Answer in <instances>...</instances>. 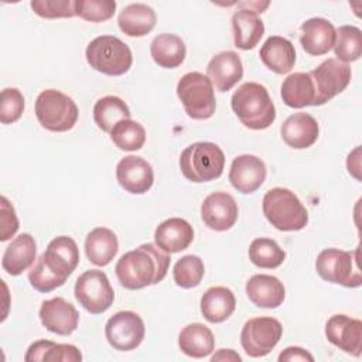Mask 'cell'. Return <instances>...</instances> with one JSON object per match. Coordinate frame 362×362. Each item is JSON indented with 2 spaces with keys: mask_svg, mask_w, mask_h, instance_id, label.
Returning <instances> with one entry per match:
<instances>
[{
  "mask_svg": "<svg viewBox=\"0 0 362 362\" xmlns=\"http://www.w3.org/2000/svg\"><path fill=\"white\" fill-rule=\"evenodd\" d=\"M170 260V255L157 245L143 243L120 256L115 273L124 288L139 290L160 283L167 274Z\"/></svg>",
  "mask_w": 362,
  "mask_h": 362,
  "instance_id": "obj_1",
  "label": "cell"
},
{
  "mask_svg": "<svg viewBox=\"0 0 362 362\" xmlns=\"http://www.w3.org/2000/svg\"><path fill=\"white\" fill-rule=\"evenodd\" d=\"M230 106L238 119L252 130L267 129L276 119V107L267 89L257 82L240 85L232 95Z\"/></svg>",
  "mask_w": 362,
  "mask_h": 362,
  "instance_id": "obj_2",
  "label": "cell"
},
{
  "mask_svg": "<svg viewBox=\"0 0 362 362\" xmlns=\"http://www.w3.org/2000/svg\"><path fill=\"white\" fill-rule=\"evenodd\" d=\"M263 214L279 230H301L308 223V212L298 197L281 187L269 189L263 197Z\"/></svg>",
  "mask_w": 362,
  "mask_h": 362,
  "instance_id": "obj_3",
  "label": "cell"
},
{
  "mask_svg": "<svg viewBox=\"0 0 362 362\" xmlns=\"http://www.w3.org/2000/svg\"><path fill=\"white\" fill-rule=\"evenodd\" d=\"M225 154L211 141H197L185 147L180 156L182 175L192 182H208L222 175Z\"/></svg>",
  "mask_w": 362,
  "mask_h": 362,
  "instance_id": "obj_4",
  "label": "cell"
},
{
  "mask_svg": "<svg viewBox=\"0 0 362 362\" xmlns=\"http://www.w3.org/2000/svg\"><path fill=\"white\" fill-rule=\"evenodd\" d=\"M85 57L90 68L109 76L126 74L133 64L130 48L115 35L93 38L86 47Z\"/></svg>",
  "mask_w": 362,
  "mask_h": 362,
  "instance_id": "obj_5",
  "label": "cell"
},
{
  "mask_svg": "<svg viewBox=\"0 0 362 362\" xmlns=\"http://www.w3.org/2000/svg\"><path fill=\"white\" fill-rule=\"evenodd\" d=\"M35 116L44 129L62 133L76 124L79 110L68 95L57 89H45L37 96Z\"/></svg>",
  "mask_w": 362,
  "mask_h": 362,
  "instance_id": "obj_6",
  "label": "cell"
},
{
  "mask_svg": "<svg viewBox=\"0 0 362 362\" xmlns=\"http://www.w3.org/2000/svg\"><path fill=\"white\" fill-rule=\"evenodd\" d=\"M177 96L185 113L195 120L209 119L216 109L214 86L201 72H188L177 83Z\"/></svg>",
  "mask_w": 362,
  "mask_h": 362,
  "instance_id": "obj_7",
  "label": "cell"
},
{
  "mask_svg": "<svg viewBox=\"0 0 362 362\" xmlns=\"http://www.w3.org/2000/svg\"><path fill=\"white\" fill-rule=\"evenodd\" d=\"M358 253L328 247L320 252L315 260V270L321 279L345 287H359L362 283L358 266Z\"/></svg>",
  "mask_w": 362,
  "mask_h": 362,
  "instance_id": "obj_8",
  "label": "cell"
},
{
  "mask_svg": "<svg viewBox=\"0 0 362 362\" xmlns=\"http://www.w3.org/2000/svg\"><path fill=\"white\" fill-rule=\"evenodd\" d=\"M75 298L88 313L102 314L110 308L115 300V291L107 276L98 269L83 272L75 283Z\"/></svg>",
  "mask_w": 362,
  "mask_h": 362,
  "instance_id": "obj_9",
  "label": "cell"
},
{
  "mask_svg": "<svg viewBox=\"0 0 362 362\" xmlns=\"http://www.w3.org/2000/svg\"><path fill=\"white\" fill-rule=\"evenodd\" d=\"M281 334L280 321L273 317H256L245 322L240 332V344L249 356L260 358L274 349Z\"/></svg>",
  "mask_w": 362,
  "mask_h": 362,
  "instance_id": "obj_10",
  "label": "cell"
},
{
  "mask_svg": "<svg viewBox=\"0 0 362 362\" xmlns=\"http://www.w3.org/2000/svg\"><path fill=\"white\" fill-rule=\"evenodd\" d=\"M144 334V322L134 311H119L105 325L106 339L117 351L136 349L143 342Z\"/></svg>",
  "mask_w": 362,
  "mask_h": 362,
  "instance_id": "obj_11",
  "label": "cell"
},
{
  "mask_svg": "<svg viewBox=\"0 0 362 362\" xmlns=\"http://www.w3.org/2000/svg\"><path fill=\"white\" fill-rule=\"evenodd\" d=\"M310 75L315 85L318 106H321L341 93L349 85L352 72L349 65L338 59L328 58L313 69Z\"/></svg>",
  "mask_w": 362,
  "mask_h": 362,
  "instance_id": "obj_12",
  "label": "cell"
},
{
  "mask_svg": "<svg viewBox=\"0 0 362 362\" xmlns=\"http://www.w3.org/2000/svg\"><path fill=\"white\" fill-rule=\"evenodd\" d=\"M201 216L204 223L216 232L230 229L239 216L235 198L223 191L209 194L201 205Z\"/></svg>",
  "mask_w": 362,
  "mask_h": 362,
  "instance_id": "obj_13",
  "label": "cell"
},
{
  "mask_svg": "<svg viewBox=\"0 0 362 362\" xmlns=\"http://www.w3.org/2000/svg\"><path fill=\"white\" fill-rule=\"evenodd\" d=\"M327 339L341 351L359 356L362 351V322L345 314L329 317L325 324Z\"/></svg>",
  "mask_w": 362,
  "mask_h": 362,
  "instance_id": "obj_14",
  "label": "cell"
},
{
  "mask_svg": "<svg viewBox=\"0 0 362 362\" xmlns=\"http://www.w3.org/2000/svg\"><path fill=\"white\" fill-rule=\"evenodd\" d=\"M38 315L41 324L57 335H71L79 322V313L62 297L42 301Z\"/></svg>",
  "mask_w": 362,
  "mask_h": 362,
  "instance_id": "obj_15",
  "label": "cell"
},
{
  "mask_svg": "<svg viewBox=\"0 0 362 362\" xmlns=\"http://www.w3.org/2000/svg\"><path fill=\"white\" fill-rule=\"evenodd\" d=\"M266 164L252 154H242L233 158L229 170V182L242 194L257 191L266 180Z\"/></svg>",
  "mask_w": 362,
  "mask_h": 362,
  "instance_id": "obj_16",
  "label": "cell"
},
{
  "mask_svg": "<svg viewBox=\"0 0 362 362\" xmlns=\"http://www.w3.org/2000/svg\"><path fill=\"white\" fill-rule=\"evenodd\" d=\"M119 185L130 194H144L154 182L153 167L139 156H126L116 165Z\"/></svg>",
  "mask_w": 362,
  "mask_h": 362,
  "instance_id": "obj_17",
  "label": "cell"
},
{
  "mask_svg": "<svg viewBox=\"0 0 362 362\" xmlns=\"http://www.w3.org/2000/svg\"><path fill=\"white\" fill-rule=\"evenodd\" d=\"M47 267L62 279H68L79 263V249L69 236L54 238L41 255Z\"/></svg>",
  "mask_w": 362,
  "mask_h": 362,
  "instance_id": "obj_18",
  "label": "cell"
},
{
  "mask_svg": "<svg viewBox=\"0 0 362 362\" xmlns=\"http://www.w3.org/2000/svg\"><path fill=\"white\" fill-rule=\"evenodd\" d=\"M206 76L216 90H230L243 76V65L240 57L235 51H222L216 54L208 62Z\"/></svg>",
  "mask_w": 362,
  "mask_h": 362,
  "instance_id": "obj_19",
  "label": "cell"
},
{
  "mask_svg": "<svg viewBox=\"0 0 362 362\" xmlns=\"http://www.w3.org/2000/svg\"><path fill=\"white\" fill-rule=\"evenodd\" d=\"M300 30V42L307 54L318 57L327 54L334 48L337 33L332 23L327 18H308L301 24Z\"/></svg>",
  "mask_w": 362,
  "mask_h": 362,
  "instance_id": "obj_20",
  "label": "cell"
},
{
  "mask_svg": "<svg viewBox=\"0 0 362 362\" xmlns=\"http://www.w3.org/2000/svg\"><path fill=\"white\" fill-rule=\"evenodd\" d=\"M280 133L287 146L296 150H303L311 147L317 141L320 127L311 115L298 112L290 115L283 122Z\"/></svg>",
  "mask_w": 362,
  "mask_h": 362,
  "instance_id": "obj_21",
  "label": "cell"
},
{
  "mask_svg": "<svg viewBox=\"0 0 362 362\" xmlns=\"http://www.w3.org/2000/svg\"><path fill=\"white\" fill-rule=\"evenodd\" d=\"M194 240L192 226L182 218H168L163 221L154 232L156 245L165 253L185 250Z\"/></svg>",
  "mask_w": 362,
  "mask_h": 362,
  "instance_id": "obj_22",
  "label": "cell"
},
{
  "mask_svg": "<svg viewBox=\"0 0 362 362\" xmlns=\"http://www.w3.org/2000/svg\"><path fill=\"white\" fill-rule=\"evenodd\" d=\"M246 294L256 307L277 308L284 301L286 290L277 277L255 274L246 283Z\"/></svg>",
  "mask_w": 362,
  "mask_h": 362,
  "instance_id": "obj_23",
  "label": "cell"
},
{
  "mask_svg": "<svg viewBox=\"0 0 362 362\" xmlns=\"http://www.w3.org/2000/svg\"><path fill=\"white\" fill-rule=\"evenodd\" d=\"M281 99L284 105L294 109L318 106L317 90L310 72H294L281 83Z\"/></svg>",
  "mask_w": 362,
  "mask_h": 362,
  "instance_id": "obj_24",
  "label": "cell"
},
{
  "mask_svg": "<svg viewBox=\"0 0 362 362\" xmlns=\"http://www.w3.org/2000/svg\"><path fill=\"white\" fill-rule=\"evenodd\" d=\"M235 47L243 51L253 49L264 34V24L255 10L239 8L232 16Z\"/></svg>",
  "mask_w": 362,
  "mask_h": 362,
  "instance_id": "obj_25",
  "label": "cell"
},
{
  "mask_svg": "<svg viewBox=\"0 0 362 362\" xmlns=\"http://www.w3.org/2000/svg\"><path fill=\"white\" fill-rule=\"evenodd\" d=\"M259 57L262 62L276 74H287L296 64V49L293 42L280 35L269 37L263 42Z\"/></svg>",
  "mask_w": 362,
  "mask_h": 362,
  "instance_id": "obj_26",
  "label": "cell"
},
{
  "mask_svg": "<svg viewBox=\"0 0 362 362\" xmlns=\"http://www.w3.org/2000/svg\"><path fill=\"white\" fill-rule=\"evenodd\" d=\"M37 245L30 233H21L6 247L1 266L10 276H20L35 260Z\"/></svg>",
  "mask_w": 362,
  "mask_h": 362,
  "instance_id": "obj_27",
  "label": "cell"
},
{
  "mask_svg": "<svg viewBox=\"0 0 362 362\" xmlns=\"http://www.w3.org/2000/svg\"><path fill=\"white\" fill-rule=\"evenodd\" d=\"M119 250V240L113 230L99 226L92 229L85 239V253L90 263L103 267L109 264Z\"/></svg>",
  "mask_w": 362,
  "mask_h": 362,
  "instance_id": "obj_28",
  "label": "cell"
},
{
  "mask_svg": "<svg viewBox=\"0 0 362 362\" xmlns=\"http://www.w3.org/2000/svg\"><path fill=\"white\" fill-rule=\"evenodd\" d=\"M235 308L236 298L228 287H211L201 297V313L208 322L218 324L228 320Z\"/></svg>",
  "mask_w": 362,
  "mask_h": 362,
  "instance_id": "obj_29",
  "label": "cell"
},
{
  "mask_svg": "<svg viewBox=\"0 0 362 362\" xmlns=\"http://www.w3.org/2000/svg\"><path fill=\"white\" fill-rule=\"evenodd\" d=\"M156 11L143 3L126 6L117 17V24L122 33L129 37H144L156 25Z\"/></svg>",
  "mask_w": 362,
  "mask_h": 362,
  "instance_id": "obj_30",
  "label": "cell"
},
{
  "mask_svg": "<svg viewBox=\"0 0 362 362\" xmlns=\"http://www.w3.org/2000/svg\"><path fill=\"white\" fill-rule=\"evenodd\" d=\"M25 362H79L81 351L71 344H57L48 339L33 342L24 356Z\"/></svg>",
  "mask_w": 362,
  "mask_h": 362,
  "instance_id": "obj_31",
  "label": "cell"
},
{
  "mask_svg": "<svg viewBox=\"0 0 362 362\" xmlns=\"http://www.w3.org/2000/svg\"><path fill=\"white\" fill-rule=\"evenodd\" d=\"M178 345L181 352L187 356L204 358L214 351L215 338L206 325L201 322H192L181 329L178 335Z\"/></svg>",
  "mask_w": 362,
  "mask_h": 362,
  "instance_id": "obj_32",
  "label": "cell"
},
{
  "mask_svg": "<svg viewBox=\"0 0 362 362\" xmlns=\"http://www.w3.org/2000/svg\"><path fill=\"white\" fill-rule=\"evenodd\" d=\"M150 54L158 66L173 69L184 62L187 48L178 35L164 33L154 37L150 45Z\"/></svg>",
  "mask_w": 362,
  "mask_h": 362,
  "instance_id": "obj_33",
  "label": "cell"
},
{
  "mask_svg": "<svg viewBox=\"0 0 362 362\" xmlns=\"http://www.w3.org/2000/svg\"><path fill=\"white\" fill-rule=\"evenodd\" d=\"M130 115L129 106L119 96L113 95L100 98L93 106V120L98 127L106 133H110L120 120L130 119Z\"/></svg>",
  "mask_w": 362,
  "mask_h": 362,
  "instance_id": "obj_34",
  "label": "cell"
},
{
  "mask_svg": "<svg viewBox=\"0 0 362 362\" xmlns=\"http://www.w3.org/2000/svg\"><path fill=\"white\" fill-rule=\"evenodd\" d=\"M334 52L341 62H354L362 54V31L355 25H341L335 30Z\"/></svg>",
  "mask_w": 362,
  "mask_h": 362,
  "instance_id": "obj_35",
  "label": "cell"
},
{
  "mask_svg": "<svg viewBox=\"0 0 362 362\" xmlns=\"http://www.w3.org/2000/svg\"><path fill=\"white\" fill-rule=\"evenodd\" d=\"M250 262L262 269H276L284 259L286 252L270 238H256L249 246Z\"/></svg>",
  "mask_w": 362,
  "mask_h": 362,
  "instance_id": "obj_36",
  "label": "cell"
},
{
  "mask_svg": "<svg viewBox=\"0 0 362 362\" xmlns=\"http://www.w3.org/2000/svg\"><path fill=\"white\" fill-rule=\"evenodd\" d=\"M110 139L120 150L136 151L146 143V130L139 122L124 119L116 123L110 130Z\"/></svg>",
  "mask_w": 362,
  "mask_h": 362,
  "instance_id": "obj_37",
  "label": "cell"
},
{
  "mask_svg": "<svg viewBox=\"0 0 362 362\" xmlns=\"http://www.w3.org/2000/svg\"><path fill=\"white\" fill-rule=\"evenodd\" d=\"M205 274V266L201 257L195 255H185L173 269V277L178 287L192 288L197 287Z\"/></svg>",
  "mask_w": 362,
  "mask_h": 362,
  "instance_id": "obj_38",
  "label": "cell"
},
{
  "mask_svg": "<svg viewBox=\"0 0 362 362\" xmlns=\"http://www.w3.org/2000/svg\"><path fill=\"white\" fill-rule=\"evenodd\" d=\"M115 10V0H75V13L85 21H106L113 17Z\"/></svg>",
  "mask_w": 362,
  "mask_h": 362,
  "instance_id": "obj_39",
  "label": "cell"
},
{
  "mask_svg": "<svg viewBox=\"0 0 362 362\" xmlns=\"http://www.w3.org/2000/svg\"><path fill=\"white\" fill-rule=\"evenodd\" d=\"M28 281L34 290L40 293H49L57 287H61L66 281V279H62L52 273L44 263L42 256H40L35 264L28 272Z\"/></svg>",
  "mask_w": 362,
  "mask_h": 362,
  "instance_id": "obj_40",
  "label": "cell"
},
{
  "mask_svg": "<svg viewBox=\"0 0 362 362\" xmlns=\"http://www.w3.org/2000/svg\"><path fill=\"white\" fill-rule=\"evenodd\" d=\"M30 6L42 18H71L76 16L74 0H33Z\"/></svg>",
  "mask_w": 362,
  "mask_h": 362,
  "instance_id": "obj_41",
  "label": "cell"
},
{
  "mask_svg": "<svg viewBox=\"0 0 362 362\" xmlns=\"http://www.w3.org/2000/svg\"><path fill=\"white\" fill-rule=\"evenodd\" d=\"M24 107H25L24 96L17 88H6L1 90L0 122L3 124H10L17 122L21 117Z\"/></svg>",
  "mask_w": 362,
  "mask_h": 362,
  "instance_id": "obj_42",
  "label": "cell"
},
{
  "mask_svg": "<svg viewBox=\"0 0 362 362\" xmlns=\"http://www.w3.org/2000/svg\"><path fill=\"white\" fill-rule=\"evenodd\" d=\"M0 240L6 242L18 230V218L14 206L6 197L0 198Z\"/></svg>",
  "mask_w": 362,
  "mask_h": 362,
  "instance_id": "obj_43",
  "label": "cell"
},
{
  "mask_svg": "<svg viewBox=\"0 0 362 362\" xmlns=\"http://www.w3.org/2000/svg\"><path fill=\"white\" fill-rule=\"evenodd\" d=\"M279 361L280 362H286V361H288V362H291V361H308V362H313L314 356L308 351H305V349H303L300 346H288V348H286L279 355Z\"/></svg>",
  "mask_w": 362,
  "mask_h": 362,
  "instance_id": "obj_44",
  "label": "cell"
},
{
  "mask_svg": "<svg viewBox=\"0 0 362 362\" xmlns=\"http://www.w3.org/2000/svg\"><path fill=\"white\" fill-rule=\"evenodd\" d=\"M211 361H238L240 362L242 358L233 349H219L215 355L211 356Z\"/></svg>",
  "mask_w": 362,
  "mask_h": 362,
  "instance_id": "obj_45",
  "label": "cell"
}]
</instances>
